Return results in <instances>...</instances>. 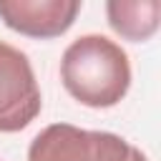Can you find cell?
Wrapping results in <instances>:
<instances>
[{
	"instance_id": "277c9868",
	"label": "cell",
	"mask_w": 161,
	"mask_h": 161,
	"mask_svg": "<svg viewBox=\"0 0 161 161\" xmlns=\"http://www.w3.org/2000/svg\"><path fill=\"white\" fill-rule=\"evenodd\" d=\"M78 13V0H0V20L28 38H58Z\"/></svg>"
},
{
	"instance_id": "5b68a950",
	"label": "cell",
	"mask_w": 161,
	"mask_h": 161,
	"mask_svg": "<svg viewBox=\"0 0 161 161\" xmlns=\"http://www.w3.org/2000/svg\"><path fill=\"white\" fill-rule=\"evenodd\" d=\"M108 25L126 40L141 43L158 30L161 3L158 0H111L106 3Z\"/></svg>"
},
{
	"instance_id": "6da1fadb",
	"label": "cell",
	"mask_w": 161,
	"mask_h": 161,
	"mask_svg": "<svg viewBox=\"0 0 161 161\" xmlns=\"http://www.w3.org/2000/svg\"><path fill=\"white\" fill-rule=\"evenodd\" d=\"M65 91L83 106L111 108L131 88V63L126 50L98 33L75 38L60 60Z\"/></svg>"
},
{
	"instance_id": "7a4b0ae2",
	"label": "cell",
	"mask_w": 161,
	"mask_h": 161,
	"mask_svg": "<svg viewBox=\"0 0 161 161\" xmlns=\"http://www.w3.org/2000/svg\"><path fill=\"white\" fill-rule=\"evenodd\" d=\"M28 161H148V158L126 138L111 131H86L70 123H53L30 141Z\"/></svg>"
},
{
	"instance_id": "3957f363",
	"label": "cell",
	"mask_w": 161,
	"mask_h": 161,
	"mask_svg": "<svg viewBox=\"0 0 161 161\" xmlns=\"http://www.w3.org/2000/svg\"><path fill=\"white\" fill-rule=\"evenodd\" d=\"M40 106L43 98L28 55L0 40V133L30 126Z\"/></svg>"
}]
</instances>
